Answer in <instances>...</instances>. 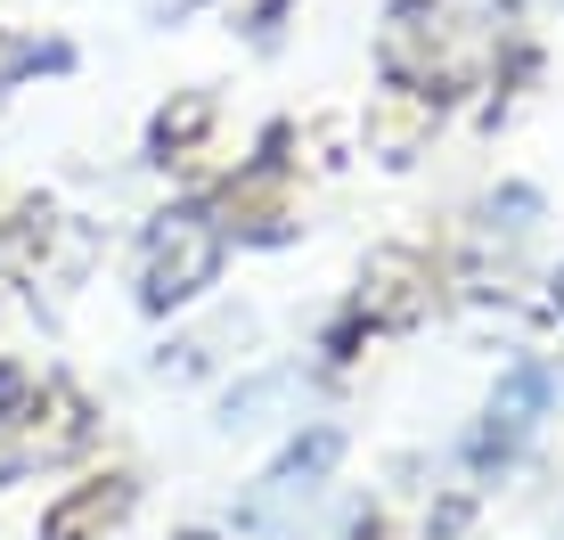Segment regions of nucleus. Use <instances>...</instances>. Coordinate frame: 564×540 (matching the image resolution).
Listing matches in <instances>:
<instances>
[{
    "label": "nucleus",
    "mask_w": 564,
    "mask_h": 540,
    "mask_svg": "<svg viewBox=\"0 0 564 540\" xmlns=\"http://www.w3.org/2000/svg\"><path fill=\"white\" fill-rule=\"evenodd\" d=\"M17 393H25V377H17V369H0V410H17Z\"/></svg>",
    "instance_id": "nucleus-6"
},
{
    "label": "nucleus",
    "mask_w": 564,
    "mask_h": 540,
    "mask_svg": "<svg viewBox=\"0 0 564 540\" xmlns=\"http://www.w3.org/2000/svg\"><path fill=\"white\" fill-rule=\"evenodd\" d=\"M123 508H131V484H83V492H66V499L50 508L42 540H90V532H107Z\"/></svg>",
    "instance_id": "nucleus-5"
},
{
    "label": "nucleus",
    "mask_w": 564,
    "mask_h": 540,
    "mask_svg": "<svg viewBox=\"0 0 564 540\" xmlns=\"http://www.w3.org/2000/svg\"><path fill=\"white\" fill-rule=\"evenodd\" d=\"M336 451H344V434H336V426L303 434L295 451H286L279 467L262 475V492L246 499V525H270V516H279V508H295V499H311V492H319V475L336 467Z\"/></svg>",
    "instance_id": "nucleus-3"
},
{
    "label": "nucleus",
    "mask_w": 564,
    "mask_h": 540,
    "mask_svg": "<svg viewBox=\"0 0 564 540\" xmlns=\"http://www.w3.org/2000/svg\"><path fill=\"white\" fill-rule=\"evenodd\" d=\"M181 540H213V532H181Z\"/></svg>",
    "instance_id": "nucleus-8"
},
{
    "label": "nucleus",
    "mask_w": 564,
    "mask_h": 540,
    "mask_svg": "<svg viewBox=\"0 0 564 540\" xmlns=\"http://www.w3.org/2000/svg\"><path fill=\"white\" fill-rule=\"evenodd\" d=\"M556 312H564V270H556Z\"/></svg>",
    "instance_id": "nucleus-7"
},
{
    "label": "nucleus",
    "mask_w": 564,
    "mask_h": 540,
    "mask_svg": "<svg viewBox=\"0 0 564 540\" xmlns=\"http://www.w3.org/2000/svg\"><path fill=\"white\" fill-rule=\"evenodd\" d=\"M508 0H401L384 25V74L410 90H458L508 50Z\"/></svg>",
    "instance_id": "nucleus-1"
},
{
    "label": "nucleus",
    "mask_w": 564,
    "mask_h": 540,
    "mask_svg": "<svg viewBox=\"0 0 564 540\" xmlns=\"http://www.w3.org/2000/svg\"><path fill=\"white\" fill-rule=\"evenodd\" d=\"M213 270H221V229H213L205 214H164L148 229L140 303L148 312H172V303H188L197 287H213Z\"/></svg>",
    "instance_id": "nucleus-2"
},
{
    "label": "nucleus",
    "mask_w": 564,
    "mask_h": 540,
    "mask_svg": "<svg viewBox=\"0 0 564 540\" xmlns=\"http://www.w3.org/2000/svg\"><path fill=\"white\" fill-rule=\"evenodd\" d=\"M540 410H549V377H540V369H508V385L491 393V426H482L475 458H491V451H516V442L540 426Z\"/></svg>",
    "instance_id": "nucleus-4"
}]
</instances>
